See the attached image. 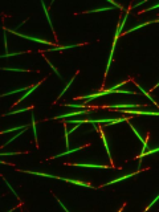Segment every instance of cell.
Wrapping results in <instances>:
<instances>
[{
	"label": "cell",
	"mask_w": 159,
	"mask_h": 212,
	"mask_svg": "<svg viewBox=\"0 0 159 212\" xmlns=\"http://www.w3.org/2000/svg\"><path fill=\"white\" fill-rule=\"evenodd\" d=\"M64 133H65V138H66V147H69V138H68L69 137V131L66 130L65 126H64Z\"/></svg>",
	"instance_id": "f1b7e54d"
},
{
	"label": "cell",
	"mask_w": 159,
	"mask_h": 212,
	"mask_svg": "<svg viewBox=\"0 0 159 212\" xmlns=\"http://www.w3.org/2000/svg\"><path fill=\"white\" fill-rule=\"evenodd\" d=\"M155 8H159V4H155V6H153V7H149L147 9H143V11H141V12H147V11H153V9H155Z\"/></svg>",
	"instance_id": "1f68e13d"
},
{
	"label": "cell",
	"mask_w": 159,
	"mask_h": 212,
	"mask_svg": "<svg viewBox=\"0 0 159 212\" xmlns=\"http://www.w3.org/2000/svg\"><path fill=\"white\" fill-rule=\"evenodd\" d=\"M107 2H109L110 4H111V6H113V7H115V8H118V9H123V7L121 6V4H118V3H115V2H113V0H107Z\"/></svg>",
	"instance_id": "4316f807"
},
{
	"label": "cell",
	"mask_w": 159,
	"mask_h": 212,
	"mask_svg": "<svg viewBox=\"0 0 159 212\" xmlns=\"http://www.w3.org/2000/svg\"><path fill=\"white\" fill-rule=\"evenodd\" d=\"M6 31L7 32H11V33H13V35H17V36H20V37H23V39L31 40V41H35V43H37V44H43V45H53V44H54V43L46 41V40H41V39L32 37V36H28V35H23L21 32H17L16 29H12V28H6Z\"/></svg>",
	"instance_id": "6da1fadb"
},
{
	"label": "cell",
	"mask_w": 159,
	"mask_h": 212,
	"mask_svg": "<svg viewBox=\"0 0 159 212\" xmlns=\"http://www.w3.org/2000/svg\"><path fill=\"white\" fill-rule=\"evenodd\" d=\"M58 180H62V182H68V183H73V184H77V186H82V187H86V188H94L91 184H89L87 182H82V180H77V179H69V178H58Z\"/></svg>",
	"instance_id": "277c9868"
},
{
	"label": "cell",
	"mask_w": 159,
	"mask_h": 212,
	"mask_svg": "<svg viewBox=\"0 0 159 212\" xmlns=\"http://www.w3.org/2000/svg\"><path fill=\"white\" fill-rule=\"evenodd\" d=\"M157 87H159V82H158V84H157V85H155V86L153 87V89H157Z\"/></svg>",
	"instance_id": "836d02e7"
},
{
	"label": "cell",
	"mask_w": 159,
	"mask_h": 212,
	"mask_svg": "<svg viewBox=\"0 0 159 212\" xmlns=\"http://www.w3.org/2000/svg\"><path fill=\"white\" fill-rule=\"evenodd\" d=\"M24 129H28V126H27V125H23V126H16V127H11V129H7V130H4V131H3V134H6V133H9V131H15V130H24Z\"/></svg>",
	"instance_id": "ffe728a7"
},
{
	"label": "cell",
	"mask_w": 159,
	"mask_h": 212,
	"mask_svg": "<svg viewBox=\"0 0 159 212\" xmlns=\"http://www.w3.org/2000/svg\"><path fill=\"white\" fill-rule=\"evenodd\" d=\"M83 149H86L85 146H80V147H74V149H70V150H68V151H64V153L61 154H57V155H54L52 159H56V158H61V157H66V155H69L72 153H76V151H80V150H83Z\"/></svg>",
	"instance_id": "9c48e42d"
},
{
	"label": "cell",
	"mask_w": 159,
	"mask_h": 212,
	"mask_svg": "<svg viewBox=\"0 0 159 212\" xmlns=\"http://www.w3.org/2000/svg\"><path fill=\"white\" fill-rule=\"evenodd\" d=\"M158 200H159V194H158V195H157V196H155V198H154V200H153V202H151V203H150V204H149V207H147V208H146V210H147V211H149V210H150V208H151V207H153V206H154V204H155V203H157Z\"/></svg>",
	"instance_id": "83f0119b"
},
{
	"label": "cell",
	"mask_w": 159,
	"mask_h": 212,
	"mask_svg": "<svg viewBox=\"0 0 159 212\" xmlns=\"http://www.w3.org/2000/svg\"><path fill=\"white\" fill-rule=\"evenodd\" d=\"M28 87H21V89H16V90H11V91H7V93H4L2 97H7V95H11V94H15V93H20V91H25Z\"/></svg>",
	"instance_id": "44dd1931"
},
{
	"label": "cell",
	"mask_w": 159,
	"mask_h": 212,
	"mask_svg": "<svg viewBox=\"0 0 159 212\" xmlns=\"http://www.w3.org/2000/svg\"><path fill=\"white\" fill-rule=\"evenodd\" d=\"M31 109H33V106H28V107H21V109H16V110H13V111H11V113L4 114V117H9V115H15V114L23 113V111H27V110H31Z\"/></svg>",
	"instance_id": "4fadbf2b"
},
{
	"label": "cell",
	"mask_w": 159,
	"mask_h": 212,
	"mask_svg": "<svg viewBox=\"0 0 159 212\" xmlns=\"http://www.w3.org/2000/svg\"><path fill=\"white\" fill-rule=\"evenodd\" d=\"M32 129H33V133H35V139L37 141V130H36V121H35L33 114H32Z\"/></svg>",
	"instance_id": "7402d4cb"
},
{
	"label": "cell",
	"mask_w": 159,
	"mask_h": 212,
	"mask_svg": "<svg viewBox=\"0 0 159 212\" xmlns=\"http://www.w3.org/2000/svg\"><path fill=\"white\" fill-rule=\"evenodd\" d=\"M46 62H48V65H49V68H52V69H53V70L56 72V74H57V76H58V77H60V78H62V77H61V74H58V70H57V69H56V68L53 66V64H50L49 61H46Z\"/></svg>",
	"instance_id": "4dcf8cb0"
},
{
	"label": "cell",
	"mask_w": 159,
	"mask_h": 212,
	"mask_svg": "<svg viewBox=\"0 0 159 212\" xmlns=\"http://www.w3.org/2000/svg\"><path fill=\"white\" fill-rule=\"evenodd\" d=\"M154 23H159V19H158V20H155V21H154Z\"/></svg>",
	"instance_id": "e575fe53"
},
{
	"label": "cell",
	"mask_w": 159,
	"mask_h": 212,
	"mask_svg": "<svg viewBox=\"0 0 159 212\" xmlns=\"http://www.w3.org/2000/svg\"><path fill=\"white\" fill-rule=\"evenodd\" d=\"M70 166L85 167V169H106V170H109V167H107V166H103V165H93V163H70Z\"/></svg>",
	"instance_id": "8992f818"
},
{
	"label": "cell",
	"mask_w": 159,
	"mask_h": 212,
	"mask_svg": "<svg viewBox=\"0 0 159 212\" xmlns=\"http://www.w3.org/2000/svg\"><path fill=\"white\" fill-rule=\"evenodd\" d=\"M114 7H103V8H95V9L85 11V13H91V12H102V11H113Z\"/></svg>",
	"instance_id": "ac0fdd59"
},
{
	"label": "cell",
	"mask_w": 159,
	"mask_h": 212,
	"mask_svg": "<svg viewBox=\"0 0 159 212\" xmlns=\"http://www.w3.org/2000/svg\"><path fill=\"white\" fill-rule=\"evenodd\" d=\"M3 37H4V43H6V44H4V46H6V49H7V48H8V44H7V33H6V32H4Z\"/></svg>",
	"instance_id": "d6a6232c"
},
{
	"label": "cell",
	"mask_w": 159,
	"mask_h": 212,
	"mask_svg": "<svg viewBox=\"0 0 159 212\" xmlns=\"http://www.w3.org/2000/svg\"><path fill=\"white\" fill-rule=\"evenodd\" d=\"M145 105L142 103H115V105H111L110 109H115V110H119V109H139V107H143Z\"/></svg>",
	"instance_id": "3957f363"
},
{
	"label": "cell",
	"mask_w": 159,
	"mask_h": 212,
	"mask_svg": "<svg viewBox=\"0 0 159 212\" xmlns=\"http://www.w3.org/2000/svg\"><path fill=\"white\" fill-rule=\"evenodd\" d=\"M137 174V173H131V174H127V175H123V177L121 178H117V179H114V180H110V182H107L106 184H103L102 187H106V186H110V184H114V183H119V182H123V180H126V179H129L131 177H134V175Z\"/></svg>",
	"instance_id": "ba28073f"
},
{
	"label": "cell",
	"mask_w": 159,
	"mask_h": 212,
	"mask_svg": "<svg viewBox=\"0 0 159 212\" xmlns=\"http://www.w3.org/2000/svg\"><path fill=\"white\" fill-rule=\"evenodd\" d=\"M24 53H27V52H16V53H4L3 57H11V56H21Z\"/></svg>",
	"instance_id": "484cf974"
},
{
	"label": "cell",
	"mask_w": 159,
	"mask_h": 212,
	"mask_svg": "<svg viewBox=\"0 0 159 212\" xmlns=\"http://www.w3.org/2000/svg\"><path fill=\"white\" fill-rule=\"evenodd\" d=\"M119 111L127 114H135V115H154V117H159V111H147V110H139V109H119Z\"/></svg>",
	"instance_id": "7a4b0ae2"
},
{
	"label": "cell",
	"mask_w": 159,
	"mask_h": 212,
	"mask_svg": "<svg viewBox=\"0 0 159 212\" xmlns=\"http://www.w3.org/2000/svg\"><path fill=\"white\" fill-rule=\"evenodd\" d=\"M4 182H6V184L8 186V188H9V191H11V192H12V194H13V195H15V196H16V198H17V199H19V200H20V196H19V194H17V192H16V191L13 190V187H12V186L9 184V183H8V180H6V179H4Z\"/></svg>",
	"instance_id": "603a6c76"
},
{
	"label": "cell",
	"mask_w": 159,
	"mask_h": 212,
	"mask_svg": "<svg viewBox=\"0 0 159 212\" xmlns=\"http://www.w3.org/2000/svg\"><path fill=\"white\" fill-rule=\"evenodd\" d=\"M86 43H80V44H73V45H66V46H56V48H50L48 49V52H57V50H66V49H70V48H76V46H80V45H83Z\"/></svg>",
	"instance_id": "30bf717a"
},
{
	"label": "cell",
	"mask_w": 159,
	"mask_h": 212,
	"mask_svg": "<svg viewBox=\"0 0 159 212\" xmlns=\"http://www.w3.org/2000/svg\"><path fill=\"white\" fill-rule=\"evenodd\" d=\"M154 21H146V23H142V24H139V25H137V27H134V28H131V29H129L126 32V33H130V32H134V31H137V29H141V28H143V27H146V25H149V24H153Z\"/></svg>",
	"instance_id": "d6986e66"
},
{
	"label": "cell",
	"mask_w": 159,
	"mask_h": 212,
	"mask_svg": "<svg viewBox=\"0 0 159 212\" xmlns=\"http://www.w3.org/2000/svg\"><path fill=\"white\" fill-rule=\"evenodd\" d=\"M102 95H107L105 90H102V91H98V93H93V94L82 95V97H78V99H83V101H85V102H90V101H93V99H95V98H99V97H102Z\"/></svg>",
	"instance_id": "5b68a950"
},
{
	"label": "cell",
	"mask_w": 159,
	"mask_h": 212,
	"mask_svg": "<svg viewBox=\"0 0 159 212\" xmlns=\"http://www.w3.org/2000/svg\"><path fill=\"white\" fill-rule=\"evenodd\" d=\"M54 199H56V202H57V203H58V204H60V206H61V207H62V208H64V211L69 212V210H68V208H66V207H65V204H64V203H62L61 200H60V199H57V198H56V196H54Z\"/></svg>",
	"instance_id": "f546056e"
},
{
	"label": "cell",
	"mask_w": 159,
	"mask_h": 212,
	"mask_svg": "<svg viewBox=\"0 0 159 212\" xmlns=\"http://www.w3.org/2000/svg\"><path fill=\"white\" fill-rule=\"evenodd\" d=\"M135 85H137V87H138V89H139V90H141V91H142V93H143V94H145V95H146V97H147V98H149V101H150V102H153V103H154V106H157V107H159V105H158V103H157V101H155V99H154L153 97H151V95H150V93H147V91H146L145 89H143V87H142L141 85H139V84H138V82H137V84H135Z\"/></svg>",
	"instance_id": "7c38bea8"
},
{
	"label": "cell",
	"mask_w": 159,
	"mask_h": 212,
	"mask_svg": "<svg viewBox=\"0 0 159 212\" xmlns=\"http://www.w3.org/2000/svg\"><path fill=\"white\" fill-rule=\"evenodd\" d=\"M102 141H103V146H105V149H106V154H107V157H109V161L111 162L113 159H111V154H110V149H109V143H107V141H106V137L105 135H102Z\"/></svg>",
	"instance_id": "2e32d148"
},
{
	"label": "cell",
	"mask_w": 159,
	"mask_h": 212,
	"mask_svg": "<svg viewBox=\"0 0 159 212\" xmlns=\"http://www.w3.org/2000/svg\"><path fill=\"white\" fill-rule=\"evenodd\" d=\"M77 74H78V72H77V73H76V74L73 76V77H72V80H70L69 82H68V85H66V86H65V87H64V89L61 90V93H60V94H58V97H57L58 99L62 97V95H64V93H65V91H66V90H68V89H69V87H70V85H72V84L74 82V80H76V77H77Z\"/></svg>",
	"instance_id": "5bb4252c"
},
{
	"label": "cell",
	"mask_w": 159,
	"mask_h": 212,
	"mask_svg": "<svg viewBox=\"0 0 159 212\" xmlns=\"http://www.w3.org/2000/svg\"><path fill=\"white\" fill-rule=\"evenodd\" d=\"M155 153H159V147H155V149H151V150H146L143 154L139 155V159H142L143 157H147V155H150V154H155Z\"/></svg>",
	"instance_id": "e0dca14e"
},
{
	"label": "cell",
	"mask_w": 159,
	"mask_h": 212,
	"mask_svg": "<svg viewBox=\"0 0 159 212\" xmlns=\"http://www.w3.org/2000/svg\"><path fill=\"white\" fill-rule=\"evenodd\" d=\"M3 70H11V72H31L28 69H20V68H3Z\"/></svg>",
	"instance_id": "cb8c5ba5"
},
{
	"label": "cell",
	"mask_w": 159,
	"mask_h": 212,
	"mask_svg": "<svg viewBox=\"0 0 159 212\" xmlns=\"http://www.w3.org/2000/svg\"><path fill=\"white\" fill-rule=\"evenodd\" d=\"M41 84H43V81H40V82H37V84H35V85H33V86H31V87H29V89H28V90H27V93H25V94H24V95H23V97H21V98H20V99H19V101H17V102H16V103H20V102H21V101H24V99H25L27 97H29V95L32 94V91H33V90L36 89V87H39L40 85H41Z\"/></svg>",
	"instance_id": "8fae6325"
},
{
	"label": "cell",
	"mask_w": 159,
	"mask_h": 212,
	"mask_svg": "<svg viewBox=\"0 0 159 212\" xmlns=\"http://www.w3.org/2000/svg\"><path fill=\"white\" fill-rule=\"evenodd\" d=\"M66 107H73V109H83V107H86L85 105H76V103H66V105H64Z\"/></svg>",
	"instance_id": "d4e9b609"
},
{
	"label": "cell",
	"mask_w": 159,
	"mask_h": 212,
	"mask_svg": "<svg viewBox=\"0 0 159 212\" xmlns=\"http://www.w3.org/2000/svg\"><path fill=\"white\" fill-rule=\"evenodd\" d=\"M87 110H78V111H72V113H68V114H58L53 117L54 119H64L66 117H74V115H80V114H86Z\"/></svg>",
	"instance_id": "52a82bcc"
},
{
	"label": "cell",
	"mask_w": 159,
	"mask_h": 212,
	"mask_svg": "<svg viewBox=\"0 0 159 212\" xmlns=\"http://www.w3.org/2000/svg\"><path fill=\"white\" fill-rule=\"evenodd\" d=\"M41 7H43V11H44V13H45V16H46V20H48V23H49V25H50V28H52V31H53V23L50 21L49 11H48V8H46V6H45V3H44V2H41Z\"/></svg>",
	"instance_id": "9a60e30c"
}]
</instances>
